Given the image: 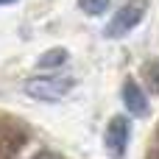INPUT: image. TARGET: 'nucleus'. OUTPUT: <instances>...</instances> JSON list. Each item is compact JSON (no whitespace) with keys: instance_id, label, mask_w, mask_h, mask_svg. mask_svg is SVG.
Segmentation results:
<instances>
[{"instance_id":"5","label":"nucleus","mask_w":159,"mask_h":159,"mask_svg":"<svg viewBox=\"0 0 159 159\" xmlns=\"http://www.w3.org/2000/svg\"><path fill=\"white\" fill-rule=\"evenodd\" d=\"M64 61H67V50H64V48H50V50H45V53L39 56L36 67H39V70H56V67H61Z\"/></svg>"},{"instance_id":"6","label":"nucleus","mask_w":159,"mask_h":159,"mask_svg":"<svg viewBox=\"0 0 159 159\" xmlns=\"http://www.w3.org/2000/svg\"><path fill=\"white\" fill-rule=\"evenodd\" d=\"M109 3L112 0H78V8L84 14H89V17H98V14H103L109 8Z\"/></svg>"},{"instance_id":"9","label":"nucleus","mask_w":159,"mask_h":159,"mask_svg":"<svg viewBox=\"0 0 159 159\" xmlns=\"http://www.w3.org/2000/svg\"><path fill=\"white\" fill-rule=\"evenodd\" d=\"M145 159H159V145H154V148L148 151V157H145Z\"/></svg>"},{"instance_id":"11","label":"nucleus","mask_w":159,"mask_h":159,"mask_svg":"<svg viewBox=\"0 0 159 159\" xmlns=\"http://www.w3.org/2000/svg\"><path fill=\"white\" fill-rule=\"evenodd\" d=\"M6 3H17V0H0V6H6Z\"/></svg>"},{"instance_id":"2","label":"nucleus","mask_w":159,"mask_h":159,"mask_svg":"<svg viewBox=\"0 0 159 159\" xmlns=\"http://www.w3.org/2000/svg\"><path fill=\"white\" fill-rule=\"evenodd\" d=\"M129 140H131V120L126 115H115L109 123H106V131H103V148L112 159H123L126 157V148H129Z\"/></svg>"},{"instance_id":"10","label":"nucleus","mask_w":159,"mask_h":159,"mask_svg":"<svg viewBox=\"0 0 159 159\" xmlns=\"http://www.w3.org/2000/svg\"><path fill=\"white\" fill-rule=\"evenodd\" d=\"M154 140H157V145H159V126H157V131H154Z\"/></svg>"},{"instance_id":"8","label":"nucleus","mask_w":159,"mask_h":159,"mask_svg":"<svg viewBox=\"0 0 159 159\" xmlns=\"http://www.w3.org/2000/svg\"><path fill=\"white\" fill-rule=\"evenodd\" d=\"M31 159H64V157L56 154V151H39V154H34Z\"/></svg>"},{"instance_id":"4","label":"nucleus","mask_w":159,"mask_h":159,"mask_svg":"<svg viewBox=\"0 0 159 159\" xmlns=\"http://www.w3.org/2000/svg\"><path fill=\"white\" fill-rule=\"evenodd\" d=\"M123 103H126V109L134 117H145L148 115V95L143 92V87L134 78H126L123 81Z\"/></svg>"},{"instance_id":"1","label":"nucleus","mask_w":159,"mask_h":159,"mask_svg":"<svg viewBox=\"0 0 159 159\" xmlns=\"http://www.w3.org/2000/svg\"><path fill=\"white\" fill-rule=\"evenodd\" d=\"M73 78H67V75H36V78H31V81H25V92L31 95V98H36V101H48V103H53V101H61L70 89H73Z\"/></svg>"},{"instance_id":"7","label":"nucleus","mask_w":159,"mask_h":159,"mask_svg":"<svg viewBox=\"0 0 159 159\" xmlns=\"http://www.w3.org/2000/svg\"><path fill=\"white\" fill-rule=\"evenodd\" d=\"M143 75H145V81H148V89H151V92H159V59L157 61H148V64L143 67Z\"/></svg>"},{"instance_id":"3","label":"nucleus","mask_w":159,"mask_h":159,"mask_svg":"<svg viewBox=\"0 0 159 159\" xmlns=\"http://www.w3.org/2000/svg\"><path fill=\"white\" fill-rule=\"evenodd\" d=\"M143 14H145V8H143L140 0L126 3V6L112 17V22L106 25V36H109V39H120L123 34H129L131 28H137V22L143 20Z\"/></svg>"}]
</instances>
